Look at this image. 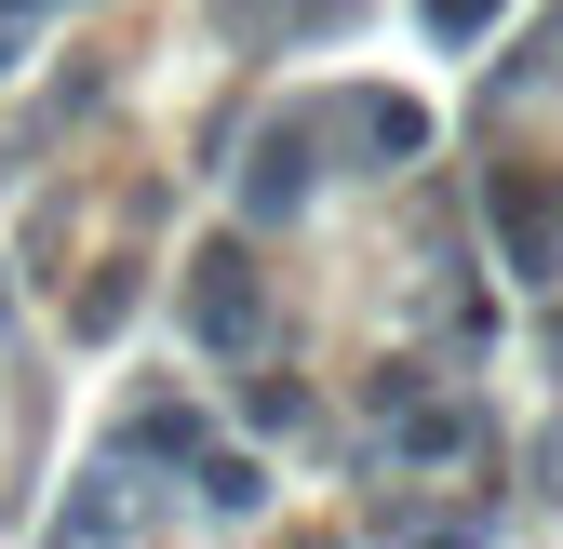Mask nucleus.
Segmentation results:
<instances>
[{
    "mask_svg": "<svg viewBox=\"0 0 563 549\" xmlns=\"http://www.w3.org/2000/svg\"><path fill=\"white\" fill-rule=\"evenodd\" d=\"M27 27H41V0H0V67L27 54Z\"/></svg>",
    "mask_w": 563,
    "mask_h": 549,
    "instance_id": "2",
    "label": "nucleus"
},
{
    "mask_svg": "<svg viewBox=\"0 0 563 549\" xmlns=\"http://www.w3.org/2000/svg\"><path fill=\"white\" fill-rule=\"evenodd\" d=\"M201 335H216V349L255 335V268H242V255H216V282H201Z\"/></svg>",
    "mask_w": 563,
    "mask_h": 549,
    "instance_id": "1",
    "label": "nucleus"
}]
</instances>
